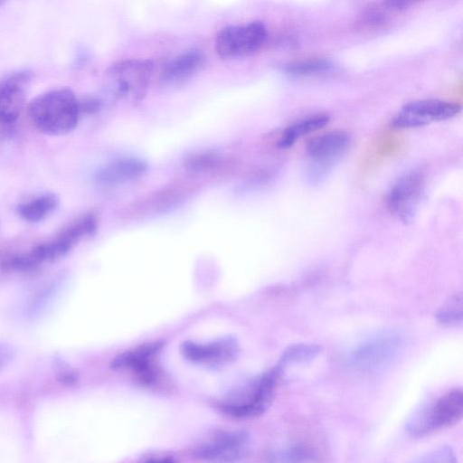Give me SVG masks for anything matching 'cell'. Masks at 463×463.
<instances>
[{"label":"cell","instance_id":"obj_1","mask_svg":"<svg viewBox=\"0 0 463 463\" xmlns=\"http://www.w3.org/2000/svg\"><path fill=\"white\" fill-rule=\"evenodd\" d=\"M27 116L39 132L49 136L65 135L79 122L80 100L68 88L52 89L31 100Z\"/></svg>","mask_w":463,"mask_h":463},{"label":"cell","instance_id":"obj_2","mask_svg":"<svg viewBox=\"0 0 463 463\" xmlns=\"http://www.w3.org/2000/svg\"><path fill=\"white\" fill-rule=\"evenodd\" d=\"M282 369L278 365L245 385L232 391L217 402L223 413L237 419L254 418L270 405Z\"/></svg>","mask_w":463,"mask_h":463},{"label":"cell","instance_id":"obj_3","mask_svg":"<svg viewBox=\"0 0 463 463\" xmlns=\"http://www.w3.org/2000/svg\"><path fill=\"white\" fill-rule=\"evenodd\" d=\"M462 415L463 392L454 388L420 405L407 419L405 429L412 436H425L456 424Z\"/></svg>","mask_w":463,"mask_h":463},{"label":"cell","instance_id":"obj_4","mask_svg":"<svg viewBox=\"0 0 463 463\" xmlns=\"http://www.w3.org/2000/svg\"><path fill=\"white\" fill-rule=\"evenodd\" d=\"M403 335L396 330H383L358 344L349 354L351 366L361 372H373L390 364L401 353Z\"/></svg>","mask_w":463,"mask_h":463},{"label":"cell","instance_id":"obj_5","mask_svg":"<svg viewBox=\"0 0 463 463\" xmlns=\"http://www.w3.org/2000/svg\"><path fill=\"white\" fill-rule=\"evenodd\" d=\"M152 70L149 61L132 59L118 61L106 73L107 86L115 97L137 102L146 94Z\"/></svg>","mask_w":463,"mask_h":463},{"label":"cell","instance_id":"obj_6","mask_svg":"<svg viewBox=\"0 0 463 463\" xmlns=\"http://www.w3.org/2000/svg\"><path fill=\"white\" fill-rule=\"evenodd\" d=\"M250 444V435L245 430H220L196 446L194 455L209 463H240L249 456Z\"/></svg>","mask_w":463,"mask_h":463},{"label":"cell","instance_id":"obj_7","mask_svg":"<svg viewBox=\"0 0 463 463\" xmlns=\"http://www.w3.org/2000/svg\"><path fill=\"white\" fill-rule=\"evenodd\" d=\"M267 37V28L261 21H253L245 25H231L218 33L215 49L223 59L249 56L263 46Z\"/></svg>","mask_w":463,"mask_h":463},{"label":"cell","instance_id":"obj_8","mask_svg":"<svg viewBox=\"0 0 463 463\" xmlns=\"http://www.w3.org/2000/svg\"><path fill=\"white\" fill-rule=\"evenodd\" d=\"M461 106L457 102L437 99H425L404 105L393 117L392 126L411 128L442 121L458 115Z\"/></svg>","mask_w":463,"mask_h":463},{"label":"cell","instance_id":"obj_9","mask_svg":"<svg viewBox=\"0 0 463 463\" xmlns=\"http://www.w3.org/2000/svg\"><path fill=\"white\" fill-rule=\"evenodd\" d=\"M424 193V175L412 171L400 177L387 194L389 210L403 222H411Z\"/></svg>","mask_w":463,"mask_h":463},{"label":"cell","instance_id":"obj_10","mask_svg":"<svg viewBox=\"0 0 463 463\" xmlns=\"http://www.w3.org/2000/svg\"><path fill=\"white\" fill-rule=\"evenodd\" d=\"M349 145L350 137L343 130L328 131L309 140L307 153L314 162V168L308 174L310 180H320L326 169L346 152Z\"/></svg>","mask_w":463,"mask_h":463},{"label":"cell","instance_id":"obj_11","mask_svg":"<svg viewBox=\"0 0 463 463\" xmlns=\"http://www.w3.org/2000/svg\"><path fill=\"white\" fill-rule=\"evenodd\" d=\"M33 77V71L21 69L9 72L0 79L1 125L9 126L18 119Z\"/></svg>","mask_w":463,"mask_h":463},{"label":"cell","instance_id":"obj_12","mask_svg":"<svg viewBox=\"0 0 463 463\" xmlns=\"http://www.w3.org/2000/svg\"><path fill=\"white\" fill-rule=\"evenodd\" d=\"M180 350L192 362L220 365L232 361L238 354L239 347L235 339L226 337L208 344L184 342Z\"/></svg>","mask_w":463,"mask_h":463},{"label":"cell","instance_id":"obj_13","mask_svg":"<svg viewBox=\"0 0 463 463\" xmlns=\"http://www.w3.org/2000/svg\"><path fill=\"white\" fill-rule=\"evenodd\" d=\"M147 170V164L137 157H120L101 166L95 175L103 184H118L136 179Z\"/></svg>","mask_w":463,"mask_h":463},{"label":"cell","instance_id":"obj_14","mask_svg":"<svg viewBox=\"0 0 463 463\" xmlns=\"http://www.w3.org/2000/svg\"><path fill=\"white\" fill-rule=\"evenodd\" d=\"M204 63L203 54L197 50L184 52L172 60L164 67L161 80L165 83L181 82L196 73Z\"/></svg>","mask_w":463,"mask_h":463},{"label":"cell","instance_id":"obj_15","mask_svg":"<svg viewBox=\"0 0 463 463\" xmlns=\"http://www.w3.org/2000/svg\"><path fill=\"white\" fill-rule=\"evenodd\" d=\"M162 344L154 342L140 345L133 350L127 351L117 356L111 363L113 369H130L137 373L153 364V356L161 348Z\"/></svg>","mask_w":463,"mask_h":463},{"label":"cell","instance_id":"obj_16","mask_svg":"<svg viewBox=\"0 0 463 463\" xmlns=\"http://www.w3.org/2000/svg\"><path fill=\"white\" fill-rule=\"evenodd\" d=\"M59 205V197L51 192L37 194L17 206L18 215L26 222H37L53 213Z\"/></svg>","mask_w":463,"mask_h":463},{"label":"cell","instance_id":"obj_17","mask_svg":"<svg viewBox=\"0 0 463 463\" xmlns=\"http://www.w3.org/2000/svg\"><path fill=\"white\" fill-rule=\"evenodd\" d=\"M328 121L329 115L326 113H317L298 120L284 130L277 146L281 149L288 148L300 137L322 128Z\"/></svg>","mask_w":463,"mask_h":463},{"label":"cell","instance_id":"obj_18","mask_svg":"<svg viewBox=\"0 0 463 463\" xmlns=\"http://www.w3.org/2000/svg\"><path fill=\"white\" fill-rule=\"evenodd\" d=\"M224 165V157L214 150H201L188 155L184 160V167L193 174H202L220 169Z\"/></svg>","mask_w":463,"mask_h":463},{"label":"cell","instance_id":"obj_19","mask_svg":"<svg viewBox=\"0 0 463 463\" xmlns=\"http://www.w3.org/2000/svg\"><path fill=\"white\" fill-rule=\"evenodd\" d=\"M317 458L314 449L305 444H292L274 450L268 463H311Z\"/></svg>","mask_w":463,"mask_h":463},{"label":"cell","instance_id":"obj_20","mask_svg":"<svg viewBox=\"0 0 463 463\" xmlns=\"http://www.w3.org/2000/svg\"><path fill=\"white\" fill-rule=\"evenodd\" d=\"M333 68V63L326 59L307 58L288 63L285 71L293 77H307L327 73Z\"/></svg>","mask_w":463,"mask_h":463},{"label":"cell","instance_id":"obj_21","mask_svg":"<svg viewBox=\"0 0 463 463\" xmlns=\"http://www.w3.org/2000/svg\"><path fill=\"white\" fill-rule=\"evenodd\" d=\"M320 353V346L310 344H296L288 346L282 354L278 366L282 370L289 364L311 361Z\"/></svg>","mask_w":463,"mask_h":463},{"label":"cell","instance_id":"obj_22","mask_svg":"<svg viewBox=\"0 0 463 463\" xmlns=\"http://www.w3.org/2000/svg\"><path fill=\"white\" fill-rule=\"evenodd\" d=\"M437 320L446 326H457L462 320L461 296H454L436 314Z\"/></svg>","mask_w":463,"mask_h":463},{"label":"cell","instance_id":"obj_23","mask_svg":"<svg viewBox=\"0 0 463 463\" xmlns=\"http://www.w3.org/2000/svg\"><path fill=\"white\" fill-rule=\"evenodd\" d=\"M40 264L34 260L31 253L26 255L14 256L4 260L0 268L4 271H29L36 269Z\"/></svg>","mask_w":463,"mask_h":463},{"label":"cell","instance_id":"obj_24","mask_svg":"<svg viewBox=\"0 0 463 463\" xmlns=\"http://www.w3.org/2000/svg\"><path fill=\"white\" fill-rule=\"evenodd\" d=\"M414 463H458V458L451 447L441 446L429 451Z\"/></svg>","mask_w":463,"mask_h":463},{"label":"cell","instance_id":"obj_25","mask_svg":"<svg viewBox=\"0 0 463 463\" xmlns=\"http://www.w3.org/2000/svg\"><path fill=\"white\" fill-rule=\"evenodd\" d=\"M53 369L57 380L64 385H72L78 380V373L61 358H55Z\"/></svg>","mask_w":463,"mask_h":463},{"label":"cell","instance_id":"obj_26","mask_svg":"<svg viewBox=\"0 0 463 463\" xmlns=\"http://www.w3.org/2000/svg\"><path fill=\"white\" fill-rule=\"evenodd\" d=\"M80 100V99H79ZM101 101L93 97H88L80 100V109L81 113L92 114L99 110Z\"/></svg>","mask_w":463,"mask_h":463},{"label":"cell","instance_id":"obj_27","mask_svg":"<svg viewBox=\"0 0 463 463\" xmlns=\"http://www.w3.org/2000/svg\"><path fill=\"white\" fill-rule=\"evenodd\" d=\"M385 19V14L379 9L368 10L364 14L365 23L374 26L383 24Z\"/></svg>","mask_w":463,"mask_h":463},{"label":"cell","instance_id":"obj_28","mask_svg":"<svg viewBox=\"0 0 463 463\" xmlns=\"http://www.w3.org/2000/svg\"><path fill=\"white\" fill-rule=\"evenodd\" d=\"M13 349L8 345L0 344V370L13 359Z\"/></svg>","mask_w":463,"mask_h":463},{"label":"cell","instance_id":"obj_29","mask_svg":"<svg viewBox=\"0 0 463 463\" xmlns=\"http://www.w3.org/2000/svg\"><path fill=\"white\" fill-rule=\"evenodd\" d=\"M383 5H385V8L392 9V10H401L409 7L410 5H413V2L411 1H386L383 3Z\"/></svg>","mask_w":463,"mask_h":463},{"label":"cell","instance_id":"obj_30","mask_svg":"<svg viewBox=\"0 0 463 463\" xmlns=\"http://www.w3.org/2000/svg\"><path fill=\"white\" fill-rule=\"evenodd\" d=\"M144 463H177L175 460L170 458H152L145 461Z\"/></svg>","mask_w":463,"mask_h":463}]
</instances>
